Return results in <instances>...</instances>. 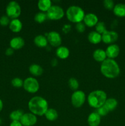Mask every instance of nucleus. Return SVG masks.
I'll return each mask as SVG.
<instances>
[{"label":"nucleus","mask_w":125,"mask_h":126,"mask_svg":"<svg viewBox=\"0 0 125 126\" xmlns=\"http://www.w3.org/2000/svg\"><path fill=\"white\" fill-rule=\"evenodd\" d=\"M28 108L31 113L34 115L43 116L49 109V105L47 100L40 96H35L29 100Z\"/></svg>","instance_id":"f257e3e1"},{"label":"nucleus","mask_w":125,"mask_h":126,"mask_svg":"<svg viewBox=\"0 0 125 126\" xmlns=\"http://www.w3.org/2000/svg\"><path fill=\"white\" fill-rule=\"evenodd\" d=\"M100 70L105 77L113 79L120 73V68L118 63L114 59H106L102 62Z\"/></svg>","instance_id":"f03ea898"},{"label":"nucleus","mask_w":125,"mask_h":126,"mask_svg":"<svg viewBox=\"0 0 125 126\" xmlns=\"http://www.w3.org/2000/svg\"><path fill=\"white\" fill-rule=\"evenodd\" d=\"M87 100L90 107L98 108L104 105L107 100V94L104 91L96 90L89 94Z\"/></svg>","instance_id":"7ed1b4c3"},{"label":"nucleus","mask_w":125,"mask_h":126,"mask_svg":"<svg viewBox=\"0 0 125 126\" xmlns=\"http://www.w3.org/2000/svg\"><path fill=\"white\" fill-rule=\"evenodd\" d=\"M85 12L83 9L77 6H71L66 11V17L67 19L74 23H79L83 20Z\"/></svg>","instance_id":"20e7f679"},{"label":"nucleus","mask_w":125,"mask_h":126,"mask_svg":"<svg viewBox=\"0 0 125 126\" xmlns=\"http://www.w3.org/2000/svg\"><path fill=\"white\" fill-rule=\"evenodd\" d=\"M6 12L9 18L12 19L17 18L21 14V7L16 1H11L6 6Z\"/></svg>","instance_id":"39448f33"},{"label":"nucleus","mask_w":125,"mask_h":126,"mask_svg":"<svg viewBox=\"0 0 125 126\" xmlns=\"http://www.w3.org/2000/svg\"><path fill=\"white\" fill-rule=\"evenodd\" d=\"M64 15L63 9L57 5H52L47 12V18L50 20H60Z\"/></svg>","instance_id":"423d86ee"},{"label":"nucleus","mask_w":125,"mask_h":126,"mask_svg":"<svg viewBox=\"0 0 125 126\" xmlns=\"http://www.w3.org/2000/svg\"><path fill=\"white\" fill-rule=\"evenodd\" d=\"M23 88L29 93H36L39 89V84L36 79L28 77L23 81Z\"/></svg>","instance_id":"0eeeda50"},{"label":"nucleus","mask_w":125,"mask_h":126,"mask_svg":"<svg viewBox=\"0 0 125 126\" xmlns=\"http://www.w3.org/2000/svg\"><path fill=\"white\" fill-rule=\"evenodd\" d=\"M86 95L82 91H75L71 96V103L75 108H80L84 104Z\"/></svg>","instance_id":"6e6552de"},{"label":"nucleus","mask_w":125,"mask_h":126,"mask_svg":"<svg viewBox=\"0 0 125 126\" xmlns=\"http://www.w3.org/2000/svg\"><path fill=\"white\" fill-rule=\"evenodd\" d=\"M38 121L36 116L31 113H24L20 122L23 126H33Z\"/></svg>","instance_id":"1a4fd4ad"},{"label":"nucleus","mask_w":125,"mask_h":126,"mask_svg":"<svg viewBox=\"0 0 125 126\" xmlns=\"http://www.w3.org/2000/svg\"><path fill=\"white\" fill-rule=\"evenodd\" d=\"M48 42L54 47L60 46L62 43V39L60 33L56 32H50L48 33L47 37Z\"/></svg>","instance_id":"9d476101"},{"label":"nucleus","mask_w":125,"mask_h":126,"mask_svg":"<svg viewBox=\"0 0 125 126\" xmlns=\"http://www.w3.org/2000/svg\"><path fill=\"white\" fill-rule=\"evenodd\" d=\"M118 38V34L115 31H108L102 34V41L105 44H112L116 41Z\"/></svg>","instance_id":"9b49d317"},{"label":"nucleus","mask_w":125,"mask_h":126,"mask_svg":"<svg viewBox=\"0 0 125 126\" xmlns=\"http://www.w3.org/2000/svg\"><path fill=\"white\" fill-rule=\"evenodd\" d=\"M105 51L107 57L108 59H113L118 56L119 54H120V47L116 44H110L107 47L106 50Z\"/></svg>","instance_id":"f8f14e48"},{"label":"nucleus","mask_w":125,"mask_h":126,"mask_svg":"<svg viewBox=\"0 0 125 126\" xmlns=\"http://www.w3.org/2000/svg\"><path fill=\"white\" fill-rule=\"evenodd\" d=\"M84 24L89 27L96 26L98 22V17L96 14L93 13H88L85 14L84 18Z\"/></svg>","instance_id":"ddd939ff"},{"label":"nucleus","mask_w":125,"mask_h":126,"mask_svg":"<svg viewBox=\"0 0 125 126\" xmlns=\"http://www.w3.org/2000/svg\"><path fill=\"white\" fill-rule=\"evenodd\" d=\"M25 41L22 37L17 36L14 37L10 41V46L13 50L20 49L24 46Z\"/></svg>","instance_id":"4468645a"},{"label":"nucleus","mask_w":125,"mask_h":126,"mask_svg":"<svg viewBox=\"0 0 125 126\" xmlns=\"http://www.w3.org/2000/svg\"><path fill=\"white\" fill-rule=\"evenodd\" d=\"M100 116L96 113L93 112L88 116V124L89 126H99L100 123Z\"/></svg>","instance_id":"2eb2a0df"},{"label":"nucleus","mask_w":125,"mask_h":126,"mask_svg":"<svg viewBox=\"0 0 125 126\" xmlns=\"http://www.w3.org/2000/svg\"><path fill=\"white\" fill-rule=\"evenodd\" d=\"M9 25L10 30L14 33H18V32H20L21 30L22 29V27H23L22 22L18 18L12 19L10 22Z\"/></svg>","instance_id":"dca6fc26"},{"label":"nucleus","mask_w":125,"mask_h":126,"mask_svg":"<svg viewBox=\"0 0 125 126\" xmlns=\"http://www.w3.org/2000/svg\"><path fill=\"white\" fill-rule=\"evenodd\" d=\"M113 13L119 17H125V4L118 3L115 5L113 7Z\"/></svg>","instance_id":"f3484780"},{"label":"nucleus","mask_w":125,"mask_h":126,"mask_svg":"<svg viewBox=\"0 0 125 126\" xmlns=\"http://www.w3.org/2000/svg\"><path fill=\"white\" fill-rule=\"evenodd\" d=\"M88 39L92 44H98L102 41V34H99L96 31H93L88 34Z\"/></svg>","instance_id":"a211bd4d"},{"label":"nucleus","mask_w":125,"mask_h":126,"mask_svg":"<svg viewBox=\"0 0 125 126\" xmlns=\"http://www.w3.org/2000/svg\"><path fill=\"white\" fill-rule=\"evenodd\" d=\"M93 56L96 61L100 62H102L107 59L105 51L101 49H96L93 52Z\"/></svg>","instance_id":"6ab92c4d"},{"label":"nucleus","mask_w":125,"mask_h":126,"mask_svg":"<svg viewBox=\"0 0 125 126\" xmlns=\"http://www.w3.org/2000/svg\"><path fill=\"white\" fill-rule=\"evenodd\" d=\"M70 54L69 50L65 46H60L56 49V54L60 59H66L69 57Z\"/></svg>","instance_id":"aec40b11"},{"label":"nucleus","mask_w":125,"mask_h":126,"mask_svg":"<svg viewBox=\"0 0 125 126\" xmlns=\"http://www.w3.org/2000/svg\"><path fill=\"white\" fill-rule=\"evenodd\" d=\"M29 71L31 75L36 76H40L43 73L44 70L40 65H38V64L33 63L29 66Z\"/></svg>","instance_id":"412c9836"},{"label":"nucleus","mask_w":125,"mask_h":126,"mask_svg":"<svg viewBox=\"0 0 125 126\" xmlns=\"http://www.w3.org/2000/svg\"><path fill=\"white\" fill-rule=\"evenodd\" d=\"M34 43L37 46L39 47H44L47 46L48 41L46 37L42 34H39L34 38Z\"/></svg>","instance_id":"4be33fe9"},{"label":"nucleus","mask_w":125,"mask_h":126,"mask_svg":"<svg viewBox=\"0 0 125 126\" xmlns=\"http://www.w3.org/2000/svg\"><path fill=\"white\" fill-rule=\"evenodd\" d=\"M51 6V1L50 0H39L38 1V8L43 12H47Z\"/></svg>","instance_id":"5701e85b"},{"label":"nucleus","mask_w":125,"mask_h":126,"mask_svg":"<svg viewBox=\"0 0 125 126\" xmlns=\"http://www.w3.org/2000/svg\"><path fill=\"white\" fill-rule=\"evenodd\" d=\"M109 111H113L116 109L118 106V101L114 98H107L105 103L104 105Z\"/></svg>","instance_id":"b1692460"},{"label":"nucleus","mask_w":125,"mask_h":126,"mask_svg":"<svg viewBox=\"0 0 125 126\" xmlns=\"http://www.w3.org/2000/svg\"><path fill=\"white\" fill-rule=\"evenodd\" d=\"M44 115L47 120L50 121H53L58 118V113L56 110L53 109V108H49Z\"/></svg>","instance_id":"393cba45"},{"label":"nucleus","mask_w":125,"mask_h":126,"mask_svg":"<svg viewBox=\"0 0 125 126\" xmlns=\"http://www.w3.org/2000/svg\"><path fill=\"white\" fill-rule=\"evenodd\" d=\"M23 115V112L22 110H17L11 112L9 117L12 121H20Z\"/></svg>","instance_id":"a878e982"},{"label":"nucleus","mask_w":125,"mask_h":126,"mask_svg":"<svg viewBox=\"0 0 125 126\" xmlns=\"http://www.w3.org/2000/svg\"><path fill=\"white\" fill-rule=\"evenodd\" d=\"M47 18V14H45V12H38L37 14H36L35 16H34V20L39 23L44 22L46 20Z\"/></svg>","instance_id":"bb28decb"},{"label":"nucleus","mask_w":125,"mask_h":126,"mask_svg":"<svg viewBox=\"0 0 125 126\" xmlns=\"http://www.w3.org/2000/svg\"><path fill=\"white\" fill-rule=\"evenodd\" d=\"M96 32L99 33V34H102L104 32L107 31L106 26L104 22H98V23L96 25Z\"/></svg>","instance_id":"cd10ccee"},{"label":"nucleus","mask_w":125,"mask_h":126,"mask_svg":"<svg viewBox=\"0 0 125 126\" xmlns=\"http://www.w3.org/2000/svg\"><path fill=\"white\" fill-rule=\"evenodd\" d=\"M68 85L70 88L73 91H77V89L79 87V84L78 81L74 78H71L68 81Z\"/></svg>","instance_id":"c85d7f7f"},{"label":"nucleus","mask_w":125,"mask_h":126,"mask_svg":"<svg viewBox=\"0 0 125 126\" xmlns=\"http://www.w3.org/2000/svg\"><path fill=\"white\" fill-rule=\"evenodd\" d=\"M11 84L15 87H21L23 86V81L20 78H14L11 81Z\"/></svg>","instance_id":"c756f323"},{"label":"nucleus","mask_w":125,"mask_h":126,"mask_svg":"<svg viewBox=\"0 0 125 126\" xmlns=\"http://www.w3.org/2000/svg\"><path fill=\"white\" fill-rule=\"evenodd\" d=\"M109 112V111H108V110L107 109L106 107L104 105H102V107L97 108L96 113H98L100 116H104L107 115Z\"/></svg>","instance_id":"7c9ffc66"},{"label":"nucleus","mask_w":125,"mask_h":126,"mask_svg":"<svg viewBox=\"0 0 125 126\" xmlns=\"http://www.w3.org/2000/svg\"><path fill=\"white\" fill-rule=\"evenodd\" d=\"M103 4L105 8L108 10L113 9V7L115 6V4L112 0H104Z\"/></svg>","instance_id":"2f4dec72"},{"label":"nucleus","mask_w":125,"mask_h":126,"mask_svg":"<svg viewBox=\"0 0 125 126\" xmlns=\"http://www.w3.org/2000/svg\"><path fill=\"white\" fill-rule=\"evenodd\" d=\"M10 18H9L7 16H2L0 17V25L3 27L8 25L10 23Z\"/></svg>","instance_id":"473e14b6"},{"label":"nucleus","mask_w":125,"mask_h":126,"mask_svg":"<svg viewBox=\"0 0 125 126\" xmlns=\"http://www.w3.org/2000/svg\"><path fill=\"white\" fill-rule=\"evenodd\" d=\"M75 29L80 33H82L85 30V25L82 22H79V23H76L75 25Z\"/></svg>","instance_id":"72a5a7b5"},{"label":"nucleus","mask_w":125,"mask_h":126,"mask_svg":"<svg viewBox=\"0 0 125 126\" xmlns=\"http://www.w3.org/2000/svg\"><path fill=\"white\" fill-rule=\"evenodd\" d=\"M13 52H14V50H13L12 48H11V47L9 48H7L6 50V55H8V56H10V55H12V54H13Z\"/></svg>","instance_id":"f704fd0d"},{"label":"nucleus","mask_w":125,"mask_h":126,"mask_svg":"<svg viewBox=\"0 0 125 126\" xmlns=\"http://www.w3.org/2000/svg\"><path fill=\"white\" fill-rule=\"evenodd\" d=\"M9 126H23L20 121H12Z\"/></svg>","instance_id":"c9c22d12"},{"label":"nucleus","mask_w":125,"mask_h":126,"mask_svg":"<svg viewBox=\"0 0 125 126\" xmlns=\"http://www.w3.org/2000/svg\"><path fill=\"white\" fill-rule=\"evenodd\" d=\"M2 108H3V103H2V101L0 99V112L2 111Z\"/></svg>","instance_id":"e433bc0d"},{"label":"nucleus","mask_w":125,"mask_h":126,"mask_svg":"<svg viewBox=\"0 0 125 126\" xmlns=\"http://www.w3.org/2000/svg\"><path fill=\"white\" fill-rule=\"evenodd\" d=\"M1 123H2V121H1V118H0V125H1Z\"/></svg>","instance_id":"4c0bfd02"}]
</instances>
